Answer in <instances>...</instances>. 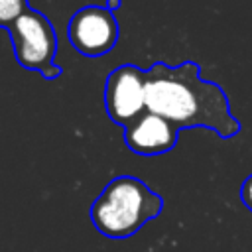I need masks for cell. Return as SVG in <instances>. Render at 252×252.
<instances>
[{"label":"cell","instance_id":"52a82bcc","mask_svg":"<svg viewBox=\"0 0 252 252\" xmlns=\"http://www.w3.org/2000/svg\"><path fill=\"white\" fill-rule=\"evenodd\" d=\"M26 10H30L28 0H0V28H10Z\"/></svg>","mask_w":252,"mask_h":252},{"label":"cell","instance_id":"9c48e42d","mask_svg":"<svg viewBox=\"0 0 252 252\" xmlns=\"http://www.w3.org/2000/svg\"><path fill=\"white\" fill-rule=\"evenodd\" d=\"M104 8H108L110 12H114V10L122 8V0H106L104 2Z\"/></svg>","mask_w":252,"mask_h":252},{"label":"cell","instance_id":"3957f363","mask_svg":"<svg viewBox=\"0 0 252 252\" xmlns=\"http://www.w3.org/2000/svg\"><path fill=\"white\" fill-rule=\"evenodd\" d=\"M10 39L16 61L30 71H37L43 79L53 81L61 77L63 69L55 65L57 33L53 24L37 10H26L10 28Z\"/></svg>","mask_w":252,"mask_h":252},{"label":"cell","instance_id":"ba28073f","mask_svg":"<svg viewBox=\"0 0 252 252\" xmlns=\"http://www.w3.org/2000/svg\"><path fill=\"white\" fill-rule=\"evenodd\" d=\"M240 201H242L244 207L252 213V173L242 181V187H240Z\"/></svg>","mask_w":252,"mask_h":252},{"label":"cell","instance_id":"8992f818","mask_svg":"<svg viewBox=\"0 0 252 252\" xmlns=\"http://www.w3.org/2000/svg\"><path fill=\"white\" fill-rule=\"evenodd\" d=\"M179 128L156 112H142L124 128L126 146L138 156H159L175 148Z\"/></svg>","mask_w":252,"mask_h":252},{"label":"cell","instance_id":"5b68a950","mask_svg":"<svg viewBox=\"0 0 252 252\" xmlns=\"http://www.w3.org/2000/svg\"><path fill=\"white\" fill-rule=\"evenodd\" d=\"M118 22L104 6L79 8L67 26L69 43L85 57H102L118 43Z\"/></svg>","mask_w":252,"mask_h":252},{"label":"cell","instance_id":"277c9868","mask_svg":"<svg viewBox=\"0 0 252 252\" xmlns=\"http://www.w3.org/2000/svg\"><path fill=\"white\" fill-rule=\"evenodd\" d=\"M146 96L148 73L138 65L124 63L108 73L104 83V110L118 126L126 128L148 110Z\"/></svg>","mask_w":252,"mask_h":252},{"label":"cell","instance_id":"6da1fadb","mask_svg":"<svg viewBox=\"0 0 252 252\" xmlns=\"http://www.w3.org/2000/svg\"><path fill=\"white\" fill-rule=\"evenodd\" d=\"M195 61L175 67L154 63L148 73L146 106L181 128H209L219 138L230 140L240 134L242 124L230 112V102L220 85L205 81Z\"/></svg>","mask_w":252,"mask_h":252},{"label":"cell","instance_id":"7a4b0ae2","mask_svg":"<svg viewBox=\"0 0 252 252\" xmlns=\"http://www.w3.org/2000/svg\"><path fill=\"white\" fill-rule=\"evenodd\" d=\"M163 199L134 175L110 179L91 205L94 228L108 238H128L148 220L159 217Z\"/></svg>","mask_w":252,"mask_h":252}]
</instances>
